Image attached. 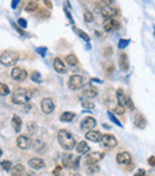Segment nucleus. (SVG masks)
<instances>
[{
    "instance_id": "2eb2a0df",
    "label": "nucleus",
    "mask_w": 155,
    "mask_h": 176,
    "mask_svg": "<svg viewBox=\"0 0 155 176\" xmlns=\"http://www.w3.org/2000/svg\"><path fill=\"white\" fill-rule=\"evenodd\" d=\"M17 145H18V147H20L23 150H28L31 146L30 138H28L26 135H19L17 138Z\"/></svg>"
},
{
    "instance_id": "b1692460",
    "label": "nucleus",
    "mask_w": 155,
    "mask_h": 176,
    "mask_svg": "<svg viewBox=\"0 0 155 176\" xmlns=\"http://www.w3.org/2000/svg\"><path fill=\"white\" fill-rule=\"evenodd\" d=\"M11 123H12V127L15 128L16 132H19L20 131V128H22V119L19 116L15 115L13 117H12V122Z\"/></svg>"
},
{
    "instance_id": "49530a36",
    "label": "nucleus",
    "mask_w": 155,
    "mask_h": 176,
    "mask_svg": "<svg viewBox=\"0 0 155 176\" xmlns=\"http://www.w3.org/2000/svg\"><path fill=\"white\" fill-rule=\"evenodd\" d=\"M127 105L129 107L130 110H134V109H135V107H134V104H133V101L130 99L129 97H128V99H127Z\"/></svg>"
},
{
    "instance_id": "393cba45",
    "label": "nucleus",
    "mask_w": 155,
    "mask_h": 176,
    "mask_svg": "<svg viewBox=\"0 0 155 176\" xmlns=\"http://www.w3.org/2000/svg\"><path fill=\"white\" fill-rule=\"evenodd\" d=\"M24 171H25V168H24L22 164H16L13 167V169H12V175H15V176H18V175H23Z\"/></svg>"
},
{
    "instance_id": "a211bd4d",
    "label": "nucleus",
    "mask_w": 155,
    "mask_h": 176,
    "mask_svg": "<svg viewBox=\"0 0 155 176\" xmlns=\"http://www.w3.org/2000/svg\"><path fill=\"white\" fill-rule=\"evenodd\" d=\"M54 68H55V71L59 72V73H66L67 72V66L63 64V61H62L60 58H55Z\"/></svg>"
},
{
    "instance_id": "dca6fc26",
    "label": "nucleus",
    "mask_w": 155,
    "mask_h": 176,
    "mask_svg": "<svg viewBox=\"0 0 155 176\" xmlns=\"http://www.w3.org/2000/svg\"><path fill=\"white\" fill-rule=\"evenodd\" d=\"M102 135L103 134L99 131L90 129V131H87V133H86V139L90 140V141H93V143H99V141H100Z\"/></svg>"
},
{
    "instance_id": "ddd939ff",
    "label": "nucleus",
    "mask_w": 155,
    "mask_h": 176,
    "mask_svg": "<svg viewBox=\"0 0 155 176\" xmlns=\"http://www.w3.org/2000/svg\"><path fill=\"white\" fill-rule=\"evenodd\" d=\"M82 95L86 98H94L98 95V89H97L94 85L88 84V85H86L84 89H82Z\"/></svg>"
},
{
    "instance_id": "bb28decb",
    "label": "nucleus",
    "mask_w": 155,
    "mask_h": 176,
    "mask_svg": "<svg viewBox=\"0 0 155 176\" xmlns=\"http://www.w3.org/2000/svg\"><path fill=\"white\" fill-rule=\"evenodd\" d=\"M32 149L35 151H42L43 149H44V143H43V140H41V139L35 140L34 144H32Z\"/></svg>"
},
{
    "instance_id": "5fc2aeb1",
    "label": "nucleus",
    "mask_w": 155,
    "mask_h": 176,
    "mask_svg": "<svg viewBox=\"0 0 155 176\" xmlns=\"http://www.w3.org/2000/svg\"><path fill=\"white\" fill-rule=\"evenodd\" d=\"M61 171V167H56L54 169V171H53V175H59Z\"/></svg>"
},
{
    "instance_id": "5701e85b",
    "label": "nucleus",
    "mask_w": 155,
    "mask_h": 176,
    "mask_svg": "<svg viewBox=\"0 0 155 176\" xmlns=\"http://www.w3.org/2000/svg\"><path fill=\"white\" fill-rule=\"evenodd\" d=\"M74 116H75V114H74L73 111H65V113H62L61 116H60V120L62 122H71Z\"/></svg>"
},
{
    "instance_id": "4468645a",
    "label": "nucleus",
    "mask_w": 155,
    "mask_h": 176,
    "mask_svg": "<svg viewBox=\"0 0 155 176\" xmlns=\"http://www.w3.org/2000/svg\"><path fill=\"white\" fill-rule=\"evenodd\" d=\"M131 155H130L129 152H119L118 155H117L116 157V161L118 164L121 165H127L129 164V163H131Z\"/></svg>"
},
{
    "instance_id": "412c9836",
    "label": "nucleus",
    "mask_w": 155,
    "mask_h": 176,
    "mask_svg": "<svg viewBox=\"0 0 155 176\" xmlns=\"http://www.w3.org/2000/svg\"><path fill=\"white\" fill-rule=\"evenodd\" d=\"M90 151V146H88V144L86 143L85 140L82 141H80L78 145H77V152L80 153V155H84V153H87Z\"/></svg>"
},
{
    "instance_id": "4d7b16f0",
    "label": "nucleus",
    "mask_w": 155,
    "mask_h": 176,
    "mask_svg": "<svg viewBox=\"0 0 155 176\" xmlns=\"http://www.w3.org/2000/svg\"><path fill=\"white\" fill-rule=\"evenodd\" d=\"M1 156H3V150L0 149V157H1Z\"/></svg>"
},
{
    "instance_id": "a19ab883",
    "label": "nucleus",
    "mask_w": 155,
    "mask_h": 176,
    "mask_svg": "<svg viewBox=\"0 0 155 176\" xmlns=\"http://www.w3.org/2000/svg\"><path fill=\"white\" fill-rule=\"evenodd\" d=\"M18 25H19L22 29H25L28 27V22L24 19V18H19V19H18Z\"/></svg>"
},
{
    "instance_id": "f03ea898",
    "label": "nucleus",
    "mask_w": 155,
    "mask_h": 176,
    "mask_svg": "<svg viewBox=\"0 0 155 176\" xmlns=\"http://www.w3.org/2000/svg\"><path fill=\"white\" fill-rule=\"evenodd\" d=\"M30 98H31V91L20 87V89H17L13 92V95H12V102L15 104H26Z\"/></svg>"
},
{
    "instance_id": "e433bc0d",
    "label": "nucleus",
    "mask_w": 155,
    "mask_h": 176,
    "mask_svg": "<svg viewBox=\"0 0 155 176\" xmlns=\"http://www.w3.org/2000/svg\"><path fill=\"white\" fill-rule=\"evenodd\" d=\"M130 43V41L129 40H124V39H121L119 40V42H118V48H121V49H123V48H125Z\"/></svg>"
},
{
    "instance_id": "13d9d810",
    "label": "nucleus",
    "mask_w": 155,
    "mask_h": 176,
    "mask_svg": "<svg viewBox=\"0 0 155 176\" xmlns=\"http://www.w3.org/2000/svg\"><path fill=\"white\" fill-rule=\"evenodd\" d=\"M36 1H38V0H36Z\"/></svg>"
},
{
    "instance_id": "473e14b6",
    "label": "nucleus",
    "mask_w": 155,
    "mask_h": 176,
    "mask_svg": "<svg viewBox=\"0 0 155 176\" xmlns=\"http://www.w3.org/2000/svg\"><path fill=\"white\" fill-rule=\"evenodd\" d=\"M99 170H100V169H99V167L96 165V164L87 165V173H88V174H96V173H98Z\"/></svg>"
},
{
    "instance_id": "f257e3e1",
    "label": "nucleus",
    "mask_w": 155,
    "mask_h": 176,
    "mask_svg": "<svg viewBox=\"0 0 155 176\" xmlns=\"http://www.w3.org/2000/svg\"><path fill=\"white\" fill-rule=\"evenodd\" d=\"M57 139H59L60 145L65 150H73L77 145V141H75L74 135L71 133V132H68L66 129H60L59 131Z\"/></svg>"
},
{
    "instance_id": "58836bf2",
    "label": "nucleus",
    "mask_w": 155,
    "mask_h": 176,
    "mask_svg": "<svg viewBox=\"0 0 155 176\" xmlns=\"http://www.w3.org/2000/svg\"><path fill=\"white\" fill-rule=\"evenodd\" d=\"M115 111L117 113V114H119V115H123L124 113H125V107H123V105H117L116 108H115Z\"/></svg>"
},
{
    "instance_id": "9d476101",
    "label": "nucleus",
    "mask_w": 155,
    "mask_h": 176,
    "mask_svg": "<svg viewBox=\"0 0 155 176\" xmlns=\"http://www.w3.org/2000/svg\"><path fill=\"white\" fill-rule=\"evenodd\" d=\"M103 28H104L105 31L110 33V31L119 28V22L117 19H115V18H106V21H105L104 24H103Z\"/></svg>"
},
{
    "instance_id": "c9c22d12",
    "label": "nucleus",
    "mask_w": 155,
    "mask_h": 176,
    "mask_svg": "<svg viewBox=\"0 0 155 176\" xmlns=\"http://www.w3.org/2000/svg\"><path fill=\"white\" fill-rule=\"evenodd\" d=\"M84 19H85L86 22H88V23L93 22V15L91 13V12H88V11H86V12H85V13H84Z\"/></svg>"
},
{
    "instance_id": "72a5a7b5",
    "label": "nucleus",
    "mask_w": 155,
    "mask_h": 176,
    "mask_svg": "<svg viewBox=\"0 0 155 176\" xmlns=\"http://www.w3.org/2000/svg\"><path fill=\"white\" fill-rule=\"evenodd\" d=\"M75 33L80 36V37H81V39L82 40H85L86 42H88L90 41V36L87 35V34H86V33H84V31L82 30H79V29H75Z\"/></svg>"
},
{
    "instance_id": "f8f14e48",
    "label": "nucleus",
    "mask_w": 155,
    "mask_h": 176,
    "mask_svg": "<svg viewBox=\"0 0 155 176\" xmlns=\"http://www.w3.org/2000/svg\"><path fill=\"white\" fill-rule=\"evenodd\" d=\"M100 13L103 15L104 18H115L116 16L119 15V11L116 7H111V6H104L102 9Z\"/></svg>"
},
{
    "instance_id": "3c124183",
    "label": "nucleus",
    "mask_w": 155,
    "mask_h": 176,
    "mask_svg": "<svg viewBox=\"0 0 155 176\" xmlns=\"http://www.w3.org/2000/svg\"><path fill=\"white\" fill-rule=\"evenodd\" d=\"M20 3V0H12V4H11V7L12 9H17L18 4Z\"/></svg>"
},
{
    "instance_id": "20e7f679",
    "label": "nucleus",
    "mask_w": 155,
    "mask_h": 176,
    "mask_svg": "<svg viewBox=\"0 0 155 176\" xmlns=\"http://www.w3.org/2000/svg\"><path fill=\"white\" fill-rule=\"evenodd\" d=\"M105 157V152H100V151H93V152H88L85 156V164L91 165V164H97L98 162H100Z\"/></svg>"
},
{
    "instance_id": "37998d69",
    "label": "nucleus",
    "mask_w": 155,
    "mask_h": 176,
    "mask_svg": "<svg viewBox=\"0 0 155 176\" xmlns=\"http://www.w3.org/2000/svg\"><path fill=\"white\" fill-rule=\"evenodd\" d=\"M111 54H112V48H111L110 46H109V47H106V48L104 49V55L106 56V58L111 56Z\"/></svg>"
},
{
    "instance_id": "de8ad7c7",
    "label": "nucleus",
    "mask_w": 155,
    "mask_h": 176,
    "mask_svg": "<svg viewBox=\"0 0 155 176\" xmlns=\"http://www.w3.org/2000/svg\"><path fill=\"white\" fill-rule=\"evenodd\" d=\"M65 13H66V16H67V18H68V19H69V22L73 24V23H74V21H73V17H72V15L69 13V11H68L66 7H65Z\"/></svg>"
},
{
    "instance_id": "09e8293b",
    "label": "nucleus",
    "mask_w": 155,
    "mask_h": 176,
    "mask_svg": "<svg viewBox=\"0 0 155 176\" xmlns=\"http://www.w3.org/2000/svg\"><path fill=\"white\" fill-rule=\"evenodd\" d=\"M100 1L104 6H111L113 4V0H100Z\"/></svg>"
},
{
    "instance_id": "aec40b11",
    "label": "nucleus",
    "mask_w": 155,
    "mask_h": 176,
    "mask_svg": "<svg viewBox=\"0 0 155 176\" xmlns=\"http://www.w3.org/2000/svg\"><path fill=\"white\" fill-rule=\"evenodd\" d=\"M116 95H117V101H118V104L125 107L127 105V99H128V97H127L125 93H124V91L122 89H118V90H117V92H116Z\"/></svg>"
},
{
    "instance_id": "f704fd0d",
    "label": "nucleus",
    "mask_w": 155,
    "mask_h": 176,
    "mask_svg": "<svg viewBox=\"0 0 155 176\" xmlns=\"http://www.w3.org/2000/svg\"><path fill=\"white\" fill-rule=\"evenodd\" d=\"M82 107H84V108H86V109H93V108H94V103L91 102V101H84Z\"/></svg>"
},
{
    "instance_id": "6e6552de",
    "label": "nucleus",
    "mask_w": 155,
    "mask_h": 176,
    "mask_svg": "<svg viewBox=\"0 0 155 176\" xmlns=\"http://www.w3.org/2000/svg\"><path fill=\"white\" fill-rule=\"evenodd\" d=\"M11 77L13 80H17V81H23L28 78V72L25 70H23L20 67H15L13 70L11 72Z\"/></svg>"
},
{
    "instance_id": "39448f33",
    "label": "nucleus",
    "mask_w": 155,
    "mask_h": 176,
    "mask_svg": "<svg viewBox=\"0 0 155 176\" xmlns=\"http://www.w3.org/2000/svg\"><path fill=\"white\" fill-rule=\"evenodd\" d=\"M62 165L68 169H77L79 167V159L72 153H65L62 156Z\"/></svg>"
},
{
    "instance_id": "c756f323",
    "label": "nucleus",
    "mask_w": 155,
    "mask_h": 176,
    "mask_svg": "<svg viewBox=\"0 0 155 176\" xmlns=\"http://www.w3.org/2000/svg\"><path fill=\"white\" fill-rule=\"evenodd\" d=\"M9 93H10L9 86L4 83H0V96H7Z\"/></svg>"
},
{
    "instance_id": "c85d7f7f",
    "label": "nucleus",
    "mask_w": 155,
    "mask_h": 176,
    "mask_svg": "<svg viewBox=\"0 0 155 176\" xmlns=\"http://www.w3.org/2000/svg\"><path fill=\"white\" fill-rule=\"evenodd\" d=\"M49 16H50V13H49V11L46 10V9H40L38 12H37V18H43V19H46V18H48Z\"/></svg>"
},
{
    "instance_id": "4c0bfd02",
    "label": "nucleus",
    "mask_w": 155,
    "mask_h": 176,
    "mask_svg": "<svg viewBox=\"0 0 155 176\" xmlns=\"http://www.w3.org/2000/svg\"><path fill=\"white\" fill-rule=\"evenodd\" d=\"M1 167L5 169L6 171H10L11 168H12V164H11V162H9V161H4V162H1Z\"/></svg>"
},
{
    "instance_id": "1a4fd4ad",
    "label": "nucleus",
    "mask_w": 155,
    "mask_h": 176,
    "mask_svg": "<svg viewBox=\"0 0 155 176\" xmlns=\"http://www.w3.org/2000/svg\"><path fill=\"white\" fill-rule=\"evenodd\" d=\"M96 125H97V121H96V119L94 117H92V116H86L84 120L81 121V129L84 132H87L90 129H93L96 127Z\"/></svg>"
},
{
    "instance_id": "0eeeda50",
    "label": "nucleus",
    "mask_w": 155,
    "mask_h": 176,
    "mask_svg": "<svg viewBox=\"0 0 155 176\" xmlns=\"http://www.w3.org/2000/svg\"><path fill=\"white\" fill-rule=\"evenodd\" d=\"M100 144L105 149H113L117 146V139L111 134H104L100 138Z\"/></svg>"
},
{
    "instance_id": "2f4dec72",
    "label": "nucleus",
    "mask_w": 155,
    "mask_h": 176,
    "mask_svg": "<svg viewBox=\"0 0 155 176\" xmlns=\"http://www.w3.org/2000/svg\"><path fill=\"white\" fill-rule=\"evenodd\" d=\"M108 115H109V119H110V120L111 121H112L115 125H117V126H119V127H122V123H121V121L118 120V119H117L113 114H112V113H111V111H109L108 113Z\"/></svg>"
},
{
    "instance_id": "6e6d98bb",
    "label": "nucleus",
    "mask_w": 155,
    "mask_h": 176,
    "mask_svg": "<svg viewBox=\"0 0 155 176\" xmlns=\"http://www.w3.org/2000/svg\"><path fill=\"white\" fill-rule=\"evenodd\" d=\"M92 81H97V83H102V80L100 79H96V78H93Z\"/></svg>"
},
{
    "instance_id": "ea45409f",
    "label": "nucleus",
    "mask_w": 155,
    "mask_h": 176,
    "mask_svg": "<svg viewBox=\"0 0 155 176\" xmlns=\"http://www.w3.org/2000/svg\"><path fill=\"white\" fill-rule=\"evenodd\" d=\"M28 131H29V133L30 134H35V132H36V125L34 122H31L28 125Z\"/></svg>"
},
{
    "instance_id": "864d4df0",
    "label": "nucleus",
    "mask_w": 155,
    "mask_h": 176,
    "mask_svg": "<svg viewBox=\"0 0 155 176\" xmlns=\"http://www.w3.org/2000/svg\"><path fill=\"white\" fill-rule=\"evenodd\" d=\"M136 176H141V175H146V170L144 169H139V171L135 174Z\"/></svg>"
},
{
    "instance_id": "603ef678",
    "label": "nucleus",
    "mask_w": 155,
    "mask_h": 176,
    "mask_svg": "<svg viewBox=\"0 0 155 176\" xmlns=\"http://www.w3.org/2000/svg\"><path fill=\"white\" fill-rule=\"evenodd\" d=\"M43 1H44L46 6H48V9H53V4H51L50 0H43Z\"/></svg>"
},
{
    "instance_id": "423d86ee",
    "label": "nucleus",
    "mask_w": 155,
    "mask_h": 176,
    "mask_svg": "<svg viewBox=\"0 0 155 176\" xmlns=\"http://www.w3.org/2000/svg\"><path fill=\"white\" fill-rule=\"evenodd\" d=\"M84 85V78L80 74H73L71 75L69 80H68V87L73 91H77L79 89H81Z\"/></svg>"
},
{
    "instance_id": "9b49d317",
    "label": "nucleus",
    "mask_w": 155,
    "mask_h": 176,
    "mask_svg": "<svg viewBox=\"0 0 155 176\" xmlns=\"http://www.w3.org/2000/svg\"><path fill=\"white\" fill-rule=\"evenodd\" d=\"M41 108H42V111L44 113V114H51L55 109V104L50 98H44L41 103Z\"/></svg>"
},
{
    "instance_id": "c03bdc74",
    "label": "nucleus",
    "mask_w": 155,
    "mask_h": 176,
    "mask_svg": "<svg viewBox=\"0 0 155 176\" xmlns=\"http://www.w3.org/2000/svg\"><path fill=\"white\" fill-rule=\"evenodd\" d=\"M31 79H32L34 81H37V83H38V81L41 80V75H40V73L34 72V73H32V75H31Z\"/></svg>"
},
{
    "instance_id": "cd10ccee",
    "label": "nucleus",
    "mask_w": 155,
    "mask_h": 176,
    "mask_svg": "<svg viewBox=\"0 0 155 176\" xmlns=\"http://www.w3.org/2000/svg\"><path fill=\"white\" fill-rule=\"evenodd\" d=\"M37 9H38V5H37L36 1H30V3H28L26 6H25V11H26V12H34V11H36Z\"/></svg>"
},
{
    "instance_id": "a878e982",
    "label": "nucleus",
    "mask_w": 155,
    "mask_h": 176,
    "mask_svg": "<svg viewBox=\"0 0 155 176\" xmlns=\"http://www.w3.org/2000/svg\"><path fill=\"white\" fill-rule=\"evenodd\" d=\"M66 61H67V64L68 65H71V66H75L78 65V58L74 54H68L66 56Z\"/></svg>"
},
{
    "instance_id": "8fccbe9b",
    "label": "nucleus",
    "mask_w": 155,
    "mask_h": 176,
    "mask_svg": "<svg viewBox=\"0 0 155 176\" xmlns=\"http://www.w3.org/2000/svg\"><path fill=\"white\" fill-rule=\"evenodd\" d=\"M148 164H149L150 167H155V156L149 157V159H148Z\"/></svg>"
},
{
    "instance_id": "4be33fe9",
    "label": "nucleus",
    "mask_w": 155,
    "mask_h": 176,
    "mask_svg": "<svg viewBox=\"0 0 155 176\" xmlns=\"http://www.w3.org/2000/svg\"><path fill=\"white\" fill-rule=\"evenodd\" d=\"M119 66H121L122 71H128V68H129V60H128V56L125 54H121L119 55Z\"/></svg>"
},
{
    "instance_id": "f3484780",
    "label": "nucleus",
    "mask_w": 155,
    "mask_h": 176,
    "mask_svg": "<svg viewBox=\"0 0 155 176\" xmlns=\"http://www.w3.org/2000/svg\"><path fill=\"white\" fill-rule=\"evenodd\" d=\"M28 164L30 168H32V169H43L46 167V163L44 161H43L42 158H31L29 162H28Z\"/></svg>"
},
{
    "instance_id": "7ed1b4c3",
    "label": "nucleus",
    "mask_w": 155,
    "mask_h": 176,
    "mask_svg": "<svg viewBox=\"0 0 155 176\" xmlns=\"http://www.w3.org/2000/svg\"><path fill=\"white\" fill-rule=\"evenodd\" d=\"M19 60V54L13 50H5L0 54V62L4 66H13Z\"/></svg>"
},
{
    "instance_id": "7c9ffc66",
    "label": "nucleus",
    "mask_w": 155,
    "mask_h": 176,
    "mask_svg": "<svg viewBox=\"0 0 155 176\" xmlns=\"http://www.w3.org/2000/svg\"><path fill=\"white\" fill-rule=\"evenodd\" d=\"M104 71L108 74H112L115 71V66L112 62H108V64H104Z\"/></svg>"
},
{
    "instance_id": "79ce46f5",
    "label": "nucleus",
    "mask_w": 155,
    "mask_h": 176,
    "mask_svg": "<svg viewBox=\"0 0 155 176\" xmlns=\"http://www.w3.org/2000/svg\"><path fill=\"white\" fill-rule=\"evenodd\" d=\"M37 53H38L42 56V58H44L46 53H47V47H40V48H37Z\"/></svg>"
},
{
    "instance_id": "a18cd8bd",
    "label": "nucleus",
    "mask_w": 155,
    "mask_h": 176,
    "mask_svg": "<svg viewBox=\"0 0 155 176\" xmlns=\"http://www.w3.org/2000/svg\"><path fill=\"white\" fill-rule=\"evenodd\" d=\"M11 24L13 25V28H15V29H16V30H17V31H18V33H19L20 35H25V33H24V31H23V29L19 27V25H16L13 22H11Z\"/></svg>"
},
{
    "instance_id": "6ab92c4d",
    "label": "nucleus",
    "mask_w": 155,
    "mask_h": 176,
    "mask_svg": "<svg viewBox=\"0 0 155 176\" xmlns=\"http://www.w3.org/2000/svg\"><path fill=\"white\" fill-rule=\"evenodd\" d=\"M134 123H135V126L137 128H144L146 127V125H147V122H146V120H144V117L142 116L140 113H137V114L135 115V117H134Z\"/></svg>"
}]
</instances>
